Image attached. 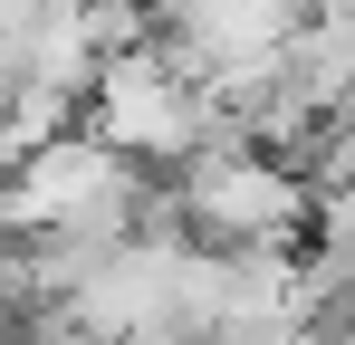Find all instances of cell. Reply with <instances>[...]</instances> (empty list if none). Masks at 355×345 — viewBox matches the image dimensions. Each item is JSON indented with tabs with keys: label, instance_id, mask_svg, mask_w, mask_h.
<instances>
[{
	"label": "cell",
	"instance_id": "6da1fadb",
	"mask_svg": "<svg viewBox=\"0 0 355 345\" xmlns=\"http://www.w3.org/2000/svg\"><path fill=\"white\" fill-rule=\"evenodd\" d=\"M173 211L192 221L202 249H288L297 221H317V192L259 144H211V154L182 163Z\"/></svg>",
	"mask_w": 355,
	"mask_h": 345
},
{
	"label": "cell",
	"instance_id": "7a4b0ae2",
	"mask_svg": "<svg viewBox=\"0 0 355 345\" xmlns=\"http://www.w3.org/2000/svg\"><path fill=\"white\" fill-rule=\"evenodd\" d=\"M125 345H202V336H182V326H144V336H125Z\"/></svg>",
	"mask_w": 355,
	"mask_h": 345
}]
</instances>
